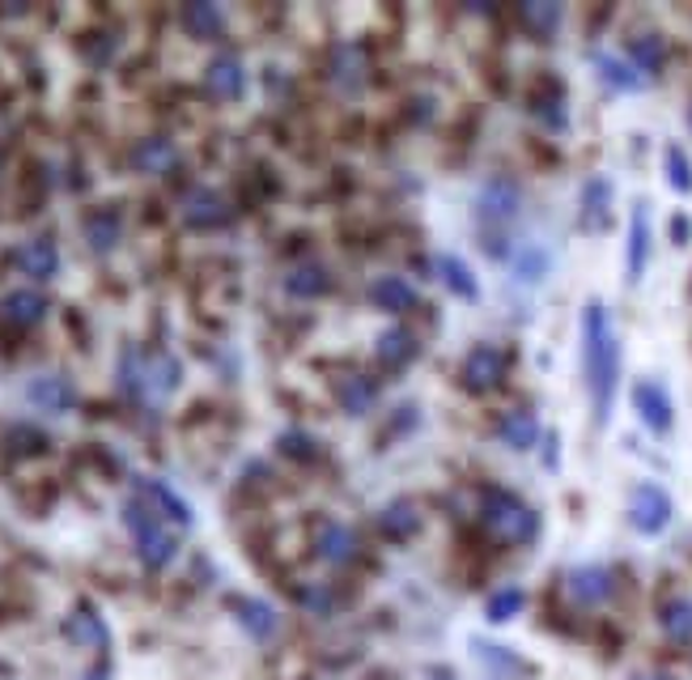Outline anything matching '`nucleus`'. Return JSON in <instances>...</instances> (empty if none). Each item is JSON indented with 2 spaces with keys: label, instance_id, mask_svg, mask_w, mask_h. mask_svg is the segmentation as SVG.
Returning <instances> with one entry per match:
<instances>
[{
  "label": "nucleus",
  "instance_id": "f257e3e1",
  "mask_svg": "<svg viewBox=\"0 0 692 680\" xmlns=\"http://www.w3.org/2000/svg\"><path fill=\"white\" fill-rule=\"evenodd\" d=\"M582 370H586L595 426H608L616 383H621V337H616L612 316H608V307L599 298H591L586 311H582Z\"/></svg>",
  "mask_w": 692,
  "mask_h": 680
},
{
  "label": "nucleus",
  "instance_id": "f03ea898",
  "mask_svg": "<svg viewBox=\"0 0 692 680\" xmlns=\"http://www.w3.org/2000/svg\"><path fill=\"white\" fill-rule=\"evenodd\" d=\"M120 391L128 400H144V404H162L179 391V379H183V366L174 353L167 349H137V344H123L120 353Z\"/></svg>",
  "mask_w": 692,
  "mask_h": 680
},
{
  "label": "nucleus",
  "instance_id": "7ed1b4c3",
  "mask_svg": "<svg viewBox=\"0 0 692 680\" xmlns=\"http://www.w3.org/2000/svg\"><path fill=\"white\" fill-rule=\"evenodd\" d=\"M480 523H484V532L493 536L498 544H510V549H519V544H531L535 536H540V514L526 507L519 493H510V489H480Z\"/></svg>",
  "mask_w": 692,
  "mask_h": 680
},
{
  "label": "nucleus",
  "instance_id": "20e7f679",
  "mask_svg": "<svg viewBox=\"0 0 692 680\" xmlns=\"http://www.w3.org/2000/svg\"><path fill=\"white\" fill-rule=\"evenodd\" d=\"M123 528L132 532V544H137V558H141L144 570H167L170 561L179 558V536L167 528V519L149 507L144 498H128L123 502Z\"/></svg>",
  "mask_w": 692,
  "mask_h": 680
},
{
  "label": "nucleus",
  "instance_id": "39448f33",
  "mask_svg": "<svg viewBox=\"0 0 692 680\" xmlns=\"http://www.w3.org/2000/svg\"><path fill=\"white\" fill-rule=\"evenodd\" d=\"M523 209V188L510 179V174H493L484 179L477 192V218L484 226H510Z\"/></svg>",
  "mask_w": 692,
  "mask_h": 680
},
{
  "label": "nucleus",
  "instance_id": "423d86ee",
  "mask_svg": "<svg viewBox=\"0 0 692 680\" xmlns=\"http://www.w3.org/2000/svg\"><path fill=\"white\" fill-rule=\"evenodd\" d=\"M671 514H675V507H671V493L663 486H654V481H642V486H633V493H629V523L638 528L642 536H659L668 532Z\"/></svg>",
  "mask_w": 692,
  "mask_h": 680
},
{
  "label": "nucleus",
  "instance_id": "0eeeda50",
  "mask_svg": "<svg viewBox=\"0 0 692 680\" xmlns=\"http://www.w3.org/2000/svg\"><path fill=\"white\" fill-rule=\"evenodd\" d=\"M565 596H570L578 608H603L616 600V570H608V566H573L570 574H565Z\"/></svg>",
  "mask_w": 692,
  "mask_h": 680
},
{
  "label": "nucleus",
  "instance_id": "6e6552de",
  "mask_svg": "<svg viewBox=\"0 0 692 680\" xmlns=\"http://www.w3.org/2000/svg\"><path fill=\"white\" fill-rule=\"evenodd\" d=\"M510 374V353L498 349V344H477L468 358H463V388L472 396H484V391H498Z\"/></svg>",
  "mask_w": 692,
  "mask_h": 680
},
{
  "label": "nucleus",
  "instance_id": "1a4fd4ad",
  "mask_svg": "<svg viewBox=\"0 0 692 680\" xmlns=\"http://www.w3.org/2000/svg\"><path fill=\"white\" fill-rule=\"evenodd\" d=\"M314 558L323 566H353L361 558V536L344 519H319L314 528Z\"/></svg>",
  "mask_w": 692,
  "mask_h": 680
},
{
  "label": "nucleus",
  "instance_id": "9d476101",
  "mask_svg": "<svg viewBox=\"0 0 692 680\" xmlns=\"http://www.w3.org/2000/svg\"><path fill=\"white\" fill-rule=\"evenodd\" d=\"M633 409H638V417L645 421V430L671 434V426H675V404H671V396L663 383L638 379V383H633Z\"/></svg>",
  "mask_w": 692,
  "mask_h": 680
},
{
  "label": "nucleus",
  "instance_id": "9b49d317",
  "mask_svg": "<svg viewBox=\"0 0 692 680\" xmlns=\"http://www.w3.org/2000/svg\"><path fill=\"white\" fill-rule=\"evenodd\" d=\"M183 221L191 230H217V226H230L234 221V209L230 200L217 192V188H191L183 196Z\"/></svg>",
  "mask_w": 692,
  "mask_h": 680
},
{
  "label": "nucleus",
  "instance_id": "f8f14e48",
  "mask_svg": "<svg viewBox=\"0 0 692 680\" xmlns=\"http://www.w3.org/2000/svg\"><path fill=\"white\" fill-rule=\"evenodd\" d=\"M204 90L217 98V102H239L247 94V69H242V60L234 51H221L209 60V69H204Z\"/></svg>",
  "mask_w": 692,
  "mask_h": 680
},
{
  "label": "nucleus",
  "instance_id": "ddd939ff",
  "mask_svg": "<svg viewBox=\"0 0 692 680\" xmlns=\"http://www.w3.org/2000/svg\"><path fill=\"white\" fill-rule=\"evenodd\" d=\"M81 234H86V247L94 256H111L123 239V213L116 204H98L81 218Z\"/></svg>",
  "mask_w": 692,
  "mask_h": 680
},
{
  "label": "nucleus",
  "instance_id": "4468645a",
  "mask_svg": "<svg viewBox=\"0 0 692 680\" xmlns=\"http://www.w3.org/2000/svg\"><path fill=\"white\" fill-rule=\"evenodd\" d=\"M26 400L39 409V413H72L77 409V388H72L69 374H39V379H30V388H26Z\"/></svg>",
  "mask_w": 692,
  "mask_h": 680
},
{
  "label": "nucleus",
  "instance_id": "2eb2a0df",
  "mask_svg": "<svg viewBox=\"0 0 692 680\" xmlns=\"http://www.w3.org/2000/svg\"><path fill=\"white\" fill-rule=\"evenodd\" d=\"M365 77H370V60H365V51H361L358 43H335L332 60H328V81H332L335 90L358 94L361 86H365Z\"/></svg>",
  "mask_w": 692,
  "mask_h": 680
},
{
  "label": "nucleus",
  "instance_id": "dca6fc26",
  "mask_svg": "<svg viewBox=\"0 0 692 680\" xmlns=\"http://www.w3.org/2000/svg\"><path fill=\"white\" fill-rule=\"evenodd\" d=\"M132 493H137V498H144V502L158 510L162 519L179 523V528H191V523H195V514H191L188 502H183V498H179V493H174L167 481H158V477H137V481H132Z\"/></svg>",
  "mask_w": 692,
  "mask_h": 680
},
{
  "label": "nucleus",
  "instance_id": "f3484780",
  "mask_svg": "<svg viewBox=\"0 0 692 680\" xmlns=\"http://www.w3.org/2000/svg\"><path fill=\"white\" fill-rule=\"evenodd\" d=\"M365 293H370V302H374L379 311H391V316H408V311H417V302H421L417 286H412L408 277H400V272H382V277H374Z\"/></svg>",
  "mask_w": 692,
  "mask_h": 680
},
{
  "label": "nucleus",
  "instance_id": "a211bd4d",
  "mask_svg": "<svg viewBox=\"0 0 692 680\" xmlns=\"http://www.w3.org/2000/svg\"><path fill=\"white\" fill-rule=\"evenodd\" d=\"M659 630H663V638H668L671 647L689 651L692 647V596L671 591L668 600L659 604Z\"/></svg>",
  "mask_w": 692,
  "mask_h": 680
},
{
  "label": "nucleus",
  "instance_id": "6ab92c4d",
  "mask_svg": "<svg viewBox=\"0 0 692 680\" xmlns=\"http://www.w3.org/2000/svg\"><path fill=\"white\" fill-rule=\"evenodd\" d=\"M51 302L43 298L39 290H9L0 298V319L4 323H13V328H39L43 319H48Z\"/></svg>",
  "mask_w": 692,
  "mask_h": 680
},
{
  "label": "nucleus",
  "instance_id": "aec40b11",
  "mask_svg": "<svg viewBox=\"0 0 692 680\" xmlns=\"http://www.w3.org/2000/svg\"><path fill=\"white\" fill-rule=\"evenodd\" d=\"M13 264H18L22 277L43 286V281H51L60 272V247L51 243V239H30V243H22L13 251Z\"/></svg>",
  "mask_w": 692,
  "mask_h": 680
},
{
  "label": "nucleus",
  "instance_id": "412c9836",
  "mask_svg": "<svg viewBox=\"0 0 692 680\" xmlns=\"http://www.w3.org/2000/svg\"><path fill=\"white\" fill-rule=\"evenodd\" d=\"M128 167L137 174H167V170L179 167V149H174L170 137H144L128 153Z\"/></svg>",
  "mask_w": 692,
  "mask_h": 680
},
{
  "label": "nucleus",
  "instance_id": "4be33fe9",
  "mask_svg": "<svg viewBox=\"0 0 692 680\" xmlns=\"http://www.w3.org/2000/svg\"><path fill=\"white\" fill-rule=\"evenodd\" d=\"M645 264H650V204L638 200L633 204V218H629V251H624L629 281H642Z\"/></svg>",
  "mask_w": 692,
  "mask_h": 680
},
{
  "label": "nucleus",
  "instance_id": "5701e85b",
  "mask_svg": "<svg viewBox=\"0 0 692 680\" xmlns=\"http://www.w3.org/2000/svg\"><path fill=\"white\" fill-rule=\"evenodd\" d=\"M328 290H332V272H328V264H319V260H302V264H293L285 272V293L298 298V302L323 298Z\"/></svg>",
  "mask_w": 692,
  "mask_h": 680
},
{
  "label": "nucleus",
  "instance_id": "b1692460",
  "mask_svg": "<svg viewBox=\"0 0 692 680\" xmlns=\"http://www.w3.org/2000/svg\"><path fill=\"white\" fill-rule=\"evenodd\" d=\"M335 404L349 417H365L379 404V379H370V374H344V379H335Z\"/></svg>",
  "mask_w": 692,
  "mask_h": 680
},
{
  "label": "nucleus",
  "instance_id": "393cba45",
  "mask_svg": "<svg viewBox=\"0 0 692 680\" xmlns=\"http://www.w3.org/2000/svg\"><path fill=\"white\" fill-rule=\"evenodd\" d=\"M421 507L412 502V498H395V502H387L379 510V528L387 540H412V536L421 532Z\"/></svg>",
  "mask_w": 692,
  "mask_h": 680
},
{
  "label": "nucleus",
  "instance_id": "a878e982",
  "mask_svg": "<svg viewBox=\"0 0 692 680\" xmlns=\"http://www.w3.org/2000/svg\"><path fill=\"white\" fill-rule=\"evenodd\" d=\"M612 218V183L608 179H586L582 188V230L599 234Z\"/></svg>",
  "mask_w": 692,
  "mask_h": 680
},
{
  "label": "nucleus",
  "instance_id": "bb28decb",
  "mask_svg": "<svg viewBox=\"0 0 692 680\" xmlns=\"http://www.w3.org/2000/svg\"><path fill=\"white\" fill-rule=\"evenodd\" d=\"M498 438H502L510 451H531L540 442V421L526 409H510V413L498 417Z\"/></svg>",
  "mask_w": 692,
  "mask_h": 680
},
{
  "label": "nucleus",
  "instance_id": "cd10ccee",
  "mask_svg": "<svg viewBox=\"0 0 692 680\" xmlns=\"http://www.w3.org/2000/svg\"><path fill=\"white\" fill-rule=\"evenodd\" d=\"M230 608H234V617H239V626L255 642H268L272 633H277V626H281V617H277V608L263 604V600H230Z\"/></svg>",
  "mask_w": 692,
  "mask_h": 680
},
{
  "label": "nucleus",
  "instance_id": "c85d7f7f",
  "mask_svg": "<svg viewBox=\"0 0 692 680\" xmlns=\"http://www.w3.org/2000/svg\"><path fill=\"white\" fill-rule=\"evenodd\" d=\"M629 64L642 77H659L668 64V39L663 34H633L629 39Z\"/></svg>",
  "mask_w": 692,
  "mask_h": 680
},
{
  "label": "nucleus",
  "instance_id": "c756f323",
  "mask_svg": "<svg viewBox=\"0 0 692 680\" xmlns=\"http://www.w3.org/2000/svg\"><path fill=\"white\" fill-rule=\"evenodd\" d=\"M179 26L188 30L191 39H217L225 30V13L217 4H209V0H195V4L179 9Z\"/></svg>",
  "mask_w": 692,
  "mask_h": 680
},
{
  "label": "nucleus",
  "instance_id": "7c9ffc66",
  "mask_svg": "<svg viewBox=\"0 0 692 680\" xmlns=\"http://www.w3.org/2000/svg\"><path fill=\"white\" fill-rule=\"evenodd\" d=\"M417 337L408 332V328H387L379 337V344H374V353H379V362L387 366V370H404L412 358H417Z\"/></svg>",
  "mask_w": 692,
  "mask_h": 680
},
{
  "label": "nucleus",
  "instance_id": "2f4dec72",
  "mask_svg": "<svg viewBox=\"0 0 692 680\" xmlns=\"http://www.w3.org/2000/svg\"><path fill=\"white\" fill-rule=\"evenodd\" d=\"M531 111H535V120H544V128L561 132V128H565V90L549 77V81L531 94Z\"/></svg>",
  "mask_w": 692,
  "mask_h": 680
},
{
  "label": "nucleus",
  "instance_id": "473e14b6",
  "mask_svg": "<svg viewBox=\"0 0 692 680\" xmlns=\"http://www.w3.org/2000/svg\"><path fill=\"white\" fill-rule=\"evenodd\" d=\"M433 268L442 272V281H447V290L459 293V298H468V302H477L480 298V281H477V272L463 264L459 256H438L433 260Z\"/></svg>",
  "mask_w": 692,
  "mask_h": 680
},
{
  "label": "nucleus",
  "instance_id": "72a5a7b5",
  "mask_svg": "<svg viewBox=\"0 0 692 680\" xmlns=\"http://www.w3.org/2000/svg\"><path fill=\"white\" fill-rule=\"evenodd\" d=\"M477 656L498 680H519V677L531 672V663H523V659L514 656L510 647H489V642H477Z\"/></svg>",
  "mask_w": 692,
  "mask_h": 680
},
{
  "label": "nucleus",
  "instance_id": "f704fd0d",
  "mask_svg": "<svg viewBox=\"0 0 692 680\" xmlns=\"http://www.w3.org/2000/svg\"><path fill=\"white\" fill-rule=\"evenodd\" d=\"M595 69L612 90H642L645 86V77L638 73L629 60H616V56H608V51H595Z\"/></svg>",
  "mask_w": 692,
  "mask_h": 680
},
{
  "label": "nucleus",
  "instance_id": "c9c22d12",
  "mask_svg": "<svg viewBox=\"0 0 692 680\" xmlns=\"http://www.w3.org/2000/svg\"><path fill=\"white\" fill-rule=\"evenodd\" d=\"M561 18H565V13H561V4H549V0H544V4H540V0H535V4H519V22H523V30H531L535 39H549V34H556Z\"/></svg>",
  "mask_w": 692,
  "mask_h": 680
},
{
  "label": "nucleus",
  "instance_id": "e433bc0d",
  "mask_svg": "<svg viewBox=\"0 0 692 680\" xmlns=\"http://www.w3.org/2000/svg\"><path fill=\"white\" fill-rule=\"evenodd\" d=\"M526 596L519 591V587H502V591H493L489 596V604H484V617L493 621V626H505V621H514L519 612H523Z\"/></svg>",
  "mask_w": 692,
  "mask_h": 680
},
{
  "label": "nucleus",
  "instance_id": "4c0bfd02",
  "mask_svg": "<svg viewBox=\"0 0 692 680\" xmlns=\"http://www.w3.org/2000/svg\"><path fill=\"white\" fill-rule=\"evenodd\" d=\"M549 251H544V247H523V251H519V256H514V277H519V281H523V286H531V281H540V277H544V272H549Z\"/></svg>",
  "mask_w": 692,
  "mask_h": 680
},
{
  "label": "nucleus",
  "instance_id": "58836bf2",
  "mask_svg": "<svg viewBox=\"0 0 692 680\" xmlns=\"http://www.w3.org/2000/svg\"><path fill=\"white\" fill-rule=\"evenodd\" d=\"M663 167H668V183L675 192H692V162L680 146L663 149Z\"/></svg>",
  "mask_w": 692,
  "mask_h": 680
},
{
  "label": "nucleus",
  "instance_id": "ea45409f",
  "mask_svg": "<svg viewBox=\"0 0 692 680\" xmlns=\"http://www.w3.org/2000/svg\"><path fill=\"white\" fill-rule=\"evenodd\" d=\"M277 447H281V456H293V460H314L319 456V442L311 434H302V430H285L277 438Z\"/></svg>",
  "mask_w": 692,
  "mask_h": 680
},
{
  "label": "nucleus",
  "instance_id": "a19ab883",
  "mask_svg": "<svg viewBox=\"0 0 692 680\" xmlns=\"http://www.w3.org/2000/svg\"><path fill=\"white\" fill-rule=\"evenodd\" d=\"M72 638H81V642H94V647H107V630H102V621H98L94 612H86V617H77L69 626Z\"/></svg>",
  "mask_w": 692,
  "mask_h": 680
},
{
  "label": "nucleus",
  "instance_id": "79ce46f5",
  "mask_svg": "<svg viewBox=\"0 0 692 680\" xmlns=\"http://www.w3.org/2000/svg\"><path fill=\"white\" fill-rule=\"evenodd\" d=\"M302 604L311 608V612H319V617H328L332 612V591L328 587H307L302 591Z\"/></svg>",
  "mask_w": 692,
  "mask_h": 680
},
{
  "label": "nucleus",
  "instance_id": "37998d69",
  "mask_svg": "<svg viewBox=\"0 0 692 680\" xmlns=\"http://www.w3.org/2000/svg\"><path fill=\"white\" fill-rule=\"evenodd\" d=\"M671 239H675V243H689V239H692V221L689 218H671Z\"/></svg>",
  "mask_w": 692,
  "mask_h": 680
},
{
  "label": "nucleus",
  "instance_id": "c03bdc74",
  "mask_svg": "<svg viewBox=\"0 0 692 680\" xmlns=\"http://www.w3.org/2000/svg\"><path fill=\"white\" fill-rule=\"evenodd\" d=\"M549 468H556V434H549Z\"/></svg>",
  "mask_w": 692,
  "mask_h": 680
},
{
  "label": "nucleus",
  "instance_id": "a18cd8bd",
  "mask_svg": "<svg viewBox=\"0 0 692 680\" xmlns=\"http://www.w3.org/2000/svg\"><path fill=\"white\" fill-rule=\"evenodd\" d=\"M689 123H692V111H689Z\"/></svg>",
  "mask_w": 692,
  "mask_h": 680
}]
</instances>
